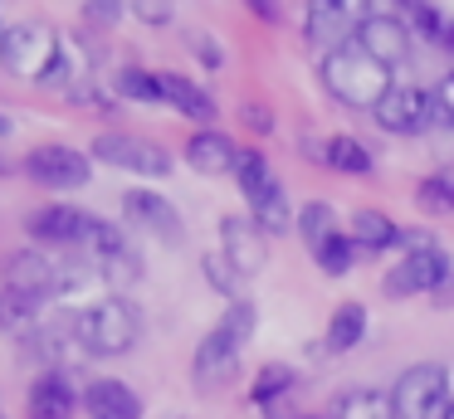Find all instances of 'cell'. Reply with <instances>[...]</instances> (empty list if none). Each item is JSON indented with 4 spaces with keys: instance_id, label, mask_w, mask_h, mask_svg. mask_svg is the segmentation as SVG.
I'll return each instance as SVG.
<instances>
[{
    "instance_id": "obj_1",
    "label": "cell",
    "mask_w": 454,
    "mask_h": 419,
    "mask_svg": "<svg viewBox=\"0 0 454 419\" xmlns=\"http://www.w3.org/2000/svg\"><path fill=\"white\" fill-rule=\"evenodd\" d=\"M317 74H323V88L342 107H376L395 88L391 68H386L381 58L366 54L356 39H352V44H342V49H333V54H323Z\"/></svg>"
},
{
    "instance_id": "obj_2",
    "label": "cell",
    "mask_w": 454,
    "mask_h": 419,
    "mask_svg": "<svg viewBox=\"0 0 454 419\" xmlns=\"http://www.w3.org/2000/svg\"><path fill=\"white\" fill-rule=\"evenodd\" d=\"M74 341H79L89 356H128L142 341V312L128 298H98L89 307L74 312Z\"/></svg>"
},
{
    "instance_id": "obj_3",
    "label": "cell",
    "mask_w": 454,
    "mask_h": 419,
    "mask_svg": "<svg viewBox=\"0 0 454 419\" xmlns=\"http://www.w3.org/2000/svg\"><path fill=\"white\" fill-rule=\"evenodd\" d=\"M254 322H259L254 302H230L225 317L206 331V341L196 346V361H191L200 390H215V385H225V380L235 376L239 351L249 346V337H254Z\"/></svg>"
},
{
    "instance_id": "obj_4",
    "label": "cell",
    "mask_w": 454,
    "mask_h": 419,
    "mask_svg": "<svg viewBox=\"0 0 454 419\" xmlns=\"http://www.w3.org/2000/svg\"><path fill=\"white\" fill-rule=\"evenodd\" d=\"M395 409H401V419H434L440 409H450V370L434 366V361H420V366L401 370V380H395Z\"/></svg>"
},
{
    "instance_id": "obj_5",
    "label": "cell",
    "mask_w": 454,
    "mask_h": 419,
    "mask_svg": "<svg viewBox=\"0 0 454 419\" xmlns=\"http://www.w3.org/2000/svg\"><path fill=\"white\" fill-rule=\"evenodd\" d=\"M54 54H59V35L50 25H15L0 35V64L20 78H35V83L50 74Z\"/></svg>"
},
{
    "instance_id": "obj_6",
    "label": "cell",
    "mask_w": 454,
    "mask_h": 419,
    "mask_svg": "<svg viewBox=\"0 0 454 419\" xmlns=\"http://www.w3.org/2000/svg\"><path fill=\"white\" fill-rule=\"evenodd\" d=\"M98 161H108V166H118V171H132V175H171V151L167 146H157V142H147V136H132V132H103V136H93V146H89Z\"/></svg>"
},
{
    "instance_id": "obj_7",
    "label": "cell",
    "mask_w": 454,
    "mask_h": 419,
    "mask_svg": "<svg viewBox=\"0 0 454 419\" xmlns=\"http://www.w3.org/2000/svg\"><path fill=\"white\" fill-rule=\"evenodd\" d=\"M25 175H30L35 185H44V190H83L93 175V161L83 151H74V146H35L30 156H25Z\"/></svg>"
},
{
    "instance_id": "obj_8",
    "label": "cell",
    "mask_w": 454,
    "mask_h": 419,
    "mask_svg": "<svg viewBox=\"0 0 454 419\" xmlns=\"http://www.w3.org/2000/svg\"><path fill=\"white\" fill-rule=\"evenodd\" d=\"M440 283H450V253L434 244V249L420 253H401L391 273H386V298H415V292H434Z\"/></svg>"
},
{
    "instance_id": "obj_9",
    "label": "cell",
    "mask_w": 454,
    "mask_h": 419,
    "mask_svg": "<svg viewBox=\"0 0 454 419\" xmlns=\"http://www.w3.org/2000/svg\"><path fill=\"white\" fill-rule=\"evenodd\" d=\"M372 117H376V127L391 132V136H415V132H425V127H434L430 122V93H420V88H411V83H395L391 93L372 107Z\"/></svg>"
},
{
    "instance_id": "obj_10",
    "label": "cell",
    "mask_w": 454,
    "mask_h": 419,
    "mask_svg": "<svg viewBox=\"0 0 454 419\" xmlns=\"http://www.w3.org/2000/svg\"><path fill=\"white\" fill-rule=\"evenodd\" d=\"M220 253H225L245 278H254L269 263V234L259 229L254 220H245V214H225V220H220Z\"/></svg>"
},
{
    "instance_id": "obj_11",
    "label": "cell",
    "mask_w": 454,
    "mask_h": 419,
    "mask_svg": "<svg viewBox=\"0 0 454 419\" xmlns=\"http://www.w3.org/2000/svg\"><path fill=\"white\" fill-rule=\"evenodd\" d=\"M0 278H5V288L50 302L54 292H59V263L40 249H15L11 259H5V268H0Z\"/></svg>"
},
{
    "instance_id": "obj_12",
    "label": "cell",
    "mask_w": 454,
    "mask_h": 419,
    "mask_svg": "<svg viewBox=\"0 0 454 419\" xmlns=\"http://www.w3.org/2000/svg\"><path fill=\"white\" fill-rule=\"evenodd\" d=\"M122 214H128L137 229L157 234V239H167V244L186 239V224H181L176 205H171L167 195H157V190H128L122 195Z\"/></svg>"
},
{
    "instance_id": "obj_13",
    "label": "cell",
    "mask_w": 454,
    "mask_h": 419,
    "mask_svg": "<svg viewBox=\"0 0 454 419\" xmlns=\"http://www.w3.org/2000/svg\"><path fill=\"white\" fill-rule=\"evenodd\" d=\"M356 44L372 58H381L386 68H395V64L411 58V25H405L401 15H366L362 25H356Z\"/></svg>"
},
{
    "instance_id": "obj_14",
    "label": "cell",
    "mask_w": 454,
    "mask_h": 419,
    "mask_svg": "<svg viewBox=\"0 0 454 419\" xmlns=\"http://www.w3.org/2000/svg\"><path fill=\"white\" fill-rule=\"evenodd\" d=\"M93 214L79 210V205H40V210L25 214V229L44 244H83Z\"/></svg>"
},
{
    "instance_id": "obj_15",
    "label": "cell",
    "mask_w": 454,
    "mask_h": 419,
    "mask_svg": "<svg viewBox=\"0 0 454 419\" xmlns=\"http://www.w3.org/2000/svg\"><path fill=\"white\" fill-rule=\"evenodd\" d=\"M83 409H89V419H142V400L132 385H122V380L103 376V380H89V390H83Z\"/></svg>"
},
{
    "instance_id": "obj_16",
    "label": "cell",
    "mask_w": 454,
    "mask_h": 419,
    "mask_svg": "<svg viewBox=\"0 0 454 419\" xmlns=\"http://www.w3.org/2000/svg\"><path fill=\"white\" fill-rule=\"evenodd\" d=\"M239 161V146L230 142L225 132H215V127H200L196 136L186 142V166L200 175H230Z\"/></svg>"
},
{
    "instance_id": "obj_17",
    "label": "cell",
    "mask_w": 454,
    "mask_h": 419,
    "mask_svg": "<svg viewBox=\"0 0 454 419\" xmlns=\"http://www.w3.org/2000/svg\"><path fill=\"white\" fill-rule=\"evenodd\" d=\"M83 400L74 395L69 376L64 370H44L40 380L30 385V419H74Z\"/></svg>"
},
{
    "instance_id": "obj_18",
    "label": "cell",
    "mask_w": 454,
    "mask_h": 419,
    "mask_svg": "<svg viewBox=\"0 0 454 419\" xmlns=\"http://www.w3.org/2000/svg\"><path fill=\"white\" fill-rule=\"evenodd\" d=\"M161 103H171L181 117H191V122H215V97L206 93L200 83H191V78H181V74H161Z\"/></svg>"
},
{
    "instance_id": "obj_19",
    "label": "cell",
    "mask_w": 454,
    "mask_h": 419,
    "mask_svg": "<svg viewBox=\"0 0 454 419\" xmlns=\"http://www.w3.org/2000/svg\"><path fill=\"white\" fill-rule=\"evenodd\" d=\"M395 395L391 390H372V385H356V390H342L333 400V415L327 419H395Z\"/></svg>"
},
{
    "instance_id": "obj_20",
    "label": "cell",
    "mask_w": 454,
    "mask_h": 419,
    "mask_svg": "<svg viewBox=\"0 0 454 419\" xmlns=\"http://www.w3.org/2000/svg\"><path fill=\"white\" fill-rule=\"evenodd\" d=\"M352 239H356L362 253H381V249H395L401 229H395V220L381 214V210H356L352 214Z\"/></svg>"
},
{
    "instance_id": "obj_21",
    "label": "cell",
    "mask_w": 454,
    "mask_h": 419,
    "mask_svg": "<svg viewBox=\"0 0 454 419\" xmlns=\"http://www.w3.org/2000/svg\"><path fill=\"white\" fill-rule=\"evenodd\" d=\"M366 307L362 302H337V312L327 317V351H352V346H362V337H366Z\"/></svg>"
},
{
    "instance_id": "obj_22",
    "label": "cell",
    "mask_w": 454,
    "mask_h": 419,
    "mask_svg": "<svg viewBox=\"0 0 454 419\" xmlns=\"http://www.w3.org/2000/svg\"><path fill=\"white\" fill-rule=\"evenodd\" d=\"M235 181H239V190H245V200L254 205V200H264V195L278 185V175H274V166H269L264 151L245 146V151H239V161H235Z\"/></svg>"
},
{
    "instance_id": "obj_23",
    "label": "cell",
    "mask_w": 454,
    "mask_h": 419,
    "mask_svg": "<svg viewBox=\"0 0 454 419\" xmlns=\"http://www.w3.org/2000/svg\"><path fill=\"white\" fill-rule=\"evenodd\" d=\"M40 307H44V298H30V292H15V288H0V331H11V337L35 331V327H40Z\"/></svg>"
},
{
    "instance_id": "obj_24",
    "label": "cell",
    "mask_w": 454,
    "mask_h": 419,
    "mask_svg": "<svg viewBox=\"0 0 454 419\" xmlns=\"http://www.w3.org/2000/svg\"><path fill=\"white\" fill-rule=\"evenodd\" d=\"M83 74H89L83 44H79V39H64V35H59V54H54L50 74H44L40 83H50V88H79V78H83Z\"/></svg>"
},
{
    "instance_id": "obj_25",
    "label": "cell",
    "mask_w": 454,
    "mask_h": 419,
    "mask_svg": "<svg viewBox=\"0 0 454 419\" xmlns=\"http://www.w3.org/2000/svg\"><path fill=\"white\" fill-rule=\"evenodd\" d=\"M323 161L342 175H372V151H366L356 136H327L323 146Z\"/></svg>"
},
{
    "instance_id": "obj_26",
    "label": "cell",
    "mask_w": 454,
    "mask_h": 419,
    "mask_svg": "<svg viewBox=\"0 0 454 419\" xmlns=\"http://www.w3.org/2000/svg\"><path fill=\"white\" fill-rule=\"evenodd\" d=\"M249 220H254L264 234H288V229L298 224V220H294V205H288V195H284V185H274L264 200L249 205Z\"/></svg>"
},
{
    "instance_id": "obj_27",
    "label": "cell",
    "mask_w": 454,
    "mask_h": 419,
    "mask_svg": "<svg viewBox=\"0 0 454 419\" xmlns=\"http://www.w3.org/2000/svg\"><path fill=\"white\" fill-rule=\"evenodd\" d=\"M288 390H294V370L274 361V366H264V370L254 376V385H249V400H254L264 415H274V405L288 395Z\"/></svg>"
},
{
    "instance_id": "obj_28",
    "label": "cell",
    "mask_w": 454,
    "mask_h": 419,
    "mask_svg": "<svg viewBox=\"0 0 454 419\" xmlns=\"http://www.w3.org/2000/svg\"><path fill=\"white\" fill-rule=\"evenodd\" d=\"M298 234L308 239V249H323L327 239L337 234V214L327 200H308L303 210H298Z\"/></svg>"
},
{
    "instance_id": "obj_29",
    "label": "cell",
    "mask_w": 454,
    "mask_h": 419,
    "mask_svg": "<svg viewBox=\"0 0 454 419\" xmlns=\"http://www.w3.org/2000/svg\"><path fill=\"white\" fill-rule=\"evenodd\" d=\"M415 205H420L425 214H454V171L425 175L420 190H415Z\"/></svg>"
},
{
    "instance_id": "obj_30",
    "label": "cell",
    "mask_w": 454,
    "mask_h": 419,
    "mask_svg": "<svg viewBox=\"0 0 454 419\" xmlns=\"http://www.w3.org/2000/svg\"><path fill=\"white\" fill-rule=\"evenodd\" d=\"M356 253H362V249H356L352 234H333L323 249H313V259H317V268H323L327 278H342V273H352Z\"/></svg>"
},
{
    "instance_id": "obj_31",
    "label": "cell",
    "mask_w": 454,
    "mask_h": 419,
    "mask_svg": "<svg viewBox=\"0 0 454 419\" xmlns=\"http://www.w3.org/2000/svg\"><path fill=\"white\" fill-rule=\"evenodd\" d=\"M98 268V278L103 283H113V288H132V283L142 278V259H137V249H118V253H108V259H98L93 263Z\"/></svg>"
},
{
    "instance_id": "obj_32",
    "label": "cell",
    "mask_w": 454,
    "mask_h": 419,
    "mask_svg": "<svg viewBox=\"0 0 454 419\" xmlns=\"http://www.w3.org/2000/svg\"><path fill=\"white\" fill-rule=\"evenodd\" d=\"M113 88L132 103H161V74H147V68H122Z\"/></svg>"
},
{
    "instance_id": "obj_33",
    "label": "cell",
    "mask_w": 454,
    "mask_h": 419,
    "mask_svg": "<svg viewBox=\"0 0 454 419\" xmlns=\"http://www.w3.org/2000/svg\"><path fill=\"white\" fill-rule=\"evenodd\" d=\"M200 268H206V283L215 292H225L230 302H239V283H245V273L235 268V263L225 259V253H206V259H200Z\"/></svg>"
},
{
    "instance_id": "obj_34",
    "label": "cell",
    "mask_w": 454,
    "mask_h": 419,
    "mask_svg": "<svg viewBox=\"0 0 454 419\" xmlns=\"http://www.w3.org/2000/svg\"><path fill=\"white\" fill-rule=\"evenodd\" d=\"M430 122L454 127V74H440V83L430 88Z\"/></svg>"
},
{
    "instance_id": "obj_35",
    "label": "cell",
    "mask_w": 454,
    "mask_h": 419,
    "mask_svg": "<svg viewBox=\"0 0 454 419\" xmlns=\"http://www.w3.org/2000/svg\"><path fill=\"white\" fill-rule=\"evenodd\" d=\"M186 49L210 68V74H215V68H225V49H220L215 35H206V29H191V35H186Z\"/></svg>"
},
{
    "instance_id": "obj_36",
    "label": "cell",
    "mask_w": 454,
    "mask_h": 419,
    "mask_svg": "<svg viewBox=\"0 0 454 419\" xmlns=\"http://www.w3.org/2000/svg\"><path fill=\"white\" fill-rule=\"evenodd\" d=\"M122 10H128V0H83V19L93 29H113L122 19Z\"/></svg>"
},
{
    "instance_id": "obj_37",
    "label": "cell",
    "mask_w": 454,
    "mask_h": 419,
    "mask_svg": "<svg viewBox=\"0 0 454 419\" xmlns=\"http://www.w3.org/2000/svg\"><path fill=\"white\" fill-rule=\"evenodd\" d=\"M132 5V15L142 19V25H171V0H128Z\"/></svg>"
},
{
    "instance_id": "obj_38",
    "label": "cell",
    "mask_w": 454,
    "mask_h": 419,
    "mask_svg": "<svg viewBox=\"0 0 454 419\" xmlns=\"http://www.w3.org/2000/svg\"><path fill=\"white\" fill-rule=\"evenodd\" d=\"M395 249H405V253H420V249H434V239L425 229H401V239H395Z\"/></svg>"
},
{
    "instance_id": "obj_39",
    "label": "cell",
    "mask_w": 454,
    "mask_h": 419,
    "mask_svg": "<svg viewBox=\"0 0 454 419\" xmlns=\"http://www.w3.org/2000/svg\"><path fill=\"white\" fill-rule=\"evenodd\" d=\"M245 5L254 10L264 25H278V19H284V0H245Z\"/></svg>"
},
{
    "instance_id": "obj_40",
    "label": "cell",
    "mask_w": 454,
    "mask_h": 419,
    "mask_svg": "<svg viewBox=\"0 0 454 419\" xmlns=\"http://www.w3.org/2000/svg\"><path fill=\"white\" fill-rule=\"evenodd\" d=\"M239 117H245V122L254 127V132H269V127H274V117H269V107H259V103H245V107H239Z\"/></svg>"
},
{
    "instance_id": "obj_41",
    "label": "cell",
    "mask_w": 454,
    "mask_h": 419,
    "mask_svg": "<svg viewBox=\"0 0 454 419\" xmlns=\"http://www.w3.org/2000/svg\"><path fill=\"white\" fill-rule=\"evenodd\" d=\"M401 5H405V15H411V10H420V5H425V0H401Z\"/></svg>"
},
{
    "instance_id": "obj_42",
    "label": "cell",
    "mask_w": 454,
    "mask_h": 419,
    "mask_svg": "<svg viewBox=\"0 0 454 419\" xmlns=\"http://www.w3.org/2000/svg\"><path fill=\"white\" fill-rule=\"evenodd\" d=\"M5 132H11V122H5V117H0V136H5Z\"/></svg>"
},
{
    "instance_id": "obj_43",
    "label": "cell",
    "mask_w": 454,
    "mask_h": 419,
    "mask_svg": "<svg viewBox=\"0 0 454 419\" xmlns=\"http://www.w3.org/2000/svg\"><path fill=\"white\" fill-rule=\"evenodd\" d=\"M444 419H454V405H450V409H444Z\"/></svg>"
},
{
    "instance_id": "obj_44",
    "label": "cell",
    "mask_w": 454,
    "mask_h": 419,
    "mask_svg": "<svg viewBox=\"0 0 454 419\" xmlns=\"http://www.w3.org/2000/svg\"><path fill=\"white\" fill-rule=\"evenodd\" d=\"M303 419H323V415H303Z\"/></svg>"
},
{
    "instance_id": "obj_45",
    "label": "cell",
    "mask_w": 454,
    "mask_h": 419,
    "mask_svg": "<svg viewBox=\"0 0 454 419\" xmlns=\"http://www.w3.org/2000/svg\"><path fill=\"white\" fill-rule=\"evenodd\" d=\"M0 171H5V156H0Z\"/></svg>"
},
{
    "instance_id": "obj_46",
    "label": "cell",
    "mask_w": 454,
    "mask_h": 419,
    "mask_svg": "<svg viewBox=\"0 0 454 419\" xmlns=\"http://www.w3.org/2000/svg\"><path fill=\"white\" fill-rule=\"evenodd\" d=\"M0 35H5V29H0Z\"/></svg>"
},
{
    "instance_id": "obj_47",
    "label": "cell",
    "mask_w": 454,
    "mask_h": 419,
    "mask_svg": "<svg viewBox=\"0 0 454 419\" xmlns=\"http://www.w3.org/2000/svg\"><path fill=\"white\" fill-rule=\"evenodd\" d=\"M0 419H5V415H0Z\"/></svg>"
}]
</instances>
